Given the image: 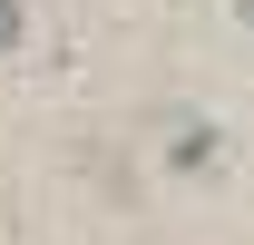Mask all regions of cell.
I'll return each mask as SVG.
<instances>
[{
	"mask_svg": "<svg viewBox=\"0 0 254 245\" xmlns=\"http://www.w3.org/2000/svg\"><path fill=\"white\" fill-rule=\"evenodd\" d=\"M235 10H245V20H254V0H235Z\"/></svg>",
	"mask_w": 254,
	"mask_h": 245,
	"instance_id": "6da1fadb",
	"label": "cell"
}]
</instances>
